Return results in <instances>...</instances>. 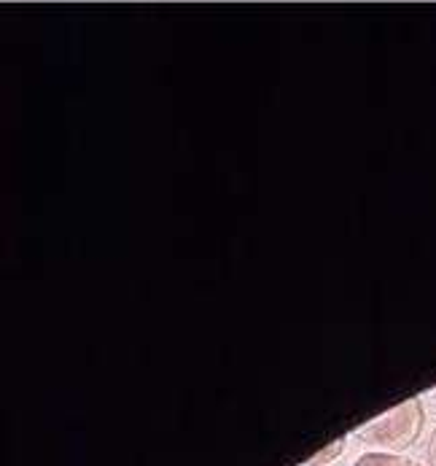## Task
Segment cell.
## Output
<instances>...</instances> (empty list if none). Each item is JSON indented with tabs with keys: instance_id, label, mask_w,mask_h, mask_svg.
I'll return each mask as SVG.
<instances>
[{
	"instance_id": "6da1fadb",
	"label": "cell",
	"mask_w": 436,
	"mask_h": 466,
	"mask_svg": "<svg viewBox=\"0 0 436 466\" xmlns=\"http://www.w3.org/2000/svg\"><path fill=\"white\" fill-rule=\"evenodd\" d=\"M423 429V404L421 400H407L388 410L385 415L370 420L359 429V440L364 445L380 448V453H393L415 445Z\"/></svg>"
},
{
	"instance_id": "7a4b0ae2",
	"label": "cell",
	"mask_w": 436,
	"mask_h": 466,
	"mask_svg": "<svg viewBox=\"0 0 436 466\" xmlns=\"http://www.w3.org/2000/svg\"><path fill=\"white\" fill-rule=\"evenodd\" d=\"M353 466H421L418 461H412V459H407V456H399V453H380V451H374V453H364L359 461Z\"/></svg>"
},
{
	"instance_id": "3957f363",
	"label": "cell",
	"mask_w": 436,
	"mask_h": 466,
	"mask_svg": "<svg viewBox=\"0 0 436 466\" xmlns=\"http://www.w3.org/2000/svg\"><path fill=\"white\" fill-rule=\"evenodd\" d=\"M342 448H345V440H340V442H334V445H329L323 453H318L315 459H310L308 461V466H326V464H331L340 453H342Z\"/></svg>"
},
{
	"instance_id": "277c9868",
	"label": "cell",
	"mask_w": 436,
	"mask_h": 466,
	"mask_svg": "<svg viewBox=\"0 0 436 466\" xmlns=\"http://www.w3.org/2000/svg\"><path fill=\"white\" fill-rule=\"evenodd\" d=\"M429 466H436V429L434 434H431V440H429Z\"/></svg>"
}]
</instances>
